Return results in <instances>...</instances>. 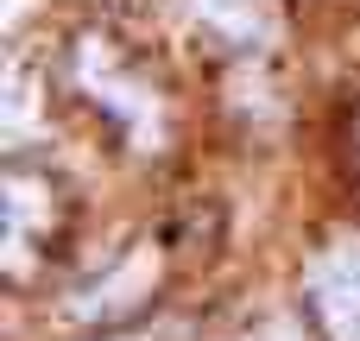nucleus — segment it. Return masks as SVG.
Wrapping results in <instances>:
<instances>
[{
	"instance_id": "nucleus-7",
	"label": "nucleus",
	"mask_w": 360,
	"mask_h": 341,
	"mask_svg": "<svg viewBox=\"0 0 360 341\" xmlns=\"http://www.w3.org/2000/svg\"><path fill=\"white\" fill-rule=\"evenodd\" d=\"M266 341H304V335H297V323H291V316H278V323L266 329Z\"/></svg>"
},
{
	"instance_id": "nucleus-8",
	"label": "nucleus",
	"mask_w": 360,
	"mask_h": 341,
	"mask_svg": "<svg viewBox=\"0 0 360 341\" xmlns=\"http://www.w3.org/2000/svg\"><path fill=\"white\" fill-rule=\"evenodd\" d=\"M120 341H152V335H120Z\"/></svg>"
},
{
	"instance_id": "nucleus-2",
	"label": "nucleus",
	"mask_w": 360,
	"mask_h": 341,
	"mask_svg": "<svg viewBox=\"0 0 360 341\" xmlns=\"http://www.w3.org/2000/svg\"><path fill=\"white\" fill-rule=\"evenodd\" d=\"M152 285H158V253H152V247H139V253H127L108 278H95L89 291H76V297H70V316H76V323L120 316V310L146 304V291H152Z\"/></svg>"
},
{
	"instance_id": "nucleus-3",
	"label": "nucleus",
	"mask_w": 360,
	"mask_h": 341,
	"mask_svg": "<svg viewBox=\"0 0 360 341\" xmlns=\"http://www.w3.org/2000/svg\"><path fill=\"white\" fill-rule=\"evenodd\" d=\"M82 76H89V89H101V95H108V108H114V114H127L139 133L152 127V114H158V108H152V95H146V89H133V82L114 70L108 44H82Z\"/></svg>"
},
{
	"instance_id": "nucleus-6",
	"label": "nucleus",
	"mask_w": 360,
	"mask_h": 341,
	"mask_svg": "<svg viewBox=\"0 0 360 341\" xmlns=\"http://www.w3.org/2000/svg\"><path fill=\"white\" fill-rule=\"evenodd\" d=\"M32 120V89H25V70L13 76V127H25Z\"/></svg>"
},
{
	"instance_id": "nucleus-1",
	"label": "nucleus",
	"mask_w": 360,
	"mask_h": 341,
	"mask_svg": "<svg viewBox=\"0 0 360 341\" xmlns=\"http://www.w3.org/2000/svg\"><path fill=\"white\" fill-rule=\"evenodd\" d=\"M310 297H316V316L335 341H360V234L335 240L310 266Z\"/></svg>"
},
{
	"instance_id": "nucleus-4",
	"label": "nucleus",
	"mask_w": 360,
	"mask_h": 341,
	"mask_svg": "<svg viewBox=\"0 0 360 341\" xmlns=\"http://www.w3.org/2000/svg\"><path fill=\"white\" fill-rule=\"evenodd\" d=\"M38 221H51V190L38 177H6V266L13 272L25 266V240Z\"/></svg>"
},
{
	"instance_id": "nucleus-5",
	"label": "nucleus",
	"mask_w": 360,
	"mask_h": 341,
	"mask_svg": "<svg viewBox=\"0 0 360 341\" xmlns=\"http://www.w3.org/2000/svg\"><path fill=\"white\" fill-rule=\"evenodd\" d=\"M196 13L215 25V32H228V38H259L266 32V6L259 0H196Z\"/></svg>"
}]
</instances>
